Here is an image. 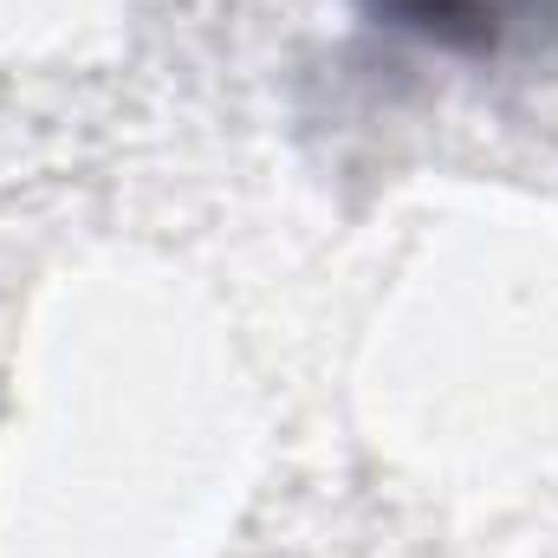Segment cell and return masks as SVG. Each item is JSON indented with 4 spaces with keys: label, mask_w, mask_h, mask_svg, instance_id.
Listing matches in <instances>:
<instances>
[{
    "label": "cell",
    "mask_w": 558,
    "mask_h": 558,
    "mask_svg": "<svg viewBox=\"0 0 558 558\" xmlns=\"http://www.w3.org/2000/svg\"><path fill=\"white\" fill-rule=\"evenodd\" d=\"M371 7L441 46H494L513 20V0H371Z\"/></svg>",
    "instance_id": "6da1fadb"
}]
</instances>
